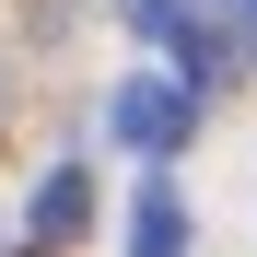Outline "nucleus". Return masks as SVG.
Returning a JSON list of instances; mask_svg holds the SVG:
<instances>
[{"label": "nucleus", "mask_w": 257, "mask_h": 257, "mask_svg": "<svg viewBox=\"0 0 257 257\" xmlns=\"http://www.w3.org/2000/svg\"><path fill=\"white\" fill-rule=\"evenodd\" d=\"M187 128H199V94H187L176 70H141V82L105 94V141H117V152H152V164H164Z\"/></svg>", "instance_id": "obj_1"}, {"label": "nucleus", "mask_w": 257, "mask_h": 257, "mask_svg": "<svg viewBox=\"0 0 257 257\" xmlns=\"http://www.w3.org/2000/svg\"><path fill=\"white\" fill-rule=\"evenodd\" d=\"M82 222H94V176L82 164H47L35 176V245H70Z\"/></svg>", "instance_id": "obj_2"}, {"label": "nucleus", "mask_w": 257, "mask_h": 257, "mask_svg": "<svg viewBox=\"0 0 257 257\" xmlns=\"http://www.w3.org/2000/svg\"><path fill=\"white\" fill-rule=\"evenodd\" d=\"M128 257H187V210H176V187H141V210H128Z\"/></svg>", "instance_id": "obj_3"}, {"label": "nucleus", "mask_w": 257, "mask_h": 257, "mask_svg": "<svg viewBox=\"0 0 257 257\" xmlns=\"http://www.w3.org/2000/svg\"><path fill=\"white\" fill-rule=\"evenodd\" d=\"M117 12H128V24H141V35H176L187 12H222V0H117Z\"/></svg>", "instance_id": "obj_4"}, {"label": "nucleus", "mask_w": 257, "mask_h": 257, "mask_svg": "<svg viewBox=\"0 0 257 257\" xmlns=\"http://www.w3.org/2000/svg\"><path fill=\"white\" fill-rule=\"evenodd\" d=\"M245 12H257V0H245Z\"/></svg>", "instance_id": "obj_5"}, {"label": "nucleus", "mask_w": 257, "mask_h": 257, "mask_svg": "<svg viewBox=\"0 0 257 257\" xmlns=\"http://www.w3.org/2000/svg\"><path fill=\"white\" fill-rule=\"evenodd\" d=\"M35 257H47V245H35Z\"/></svg>", "instance_id": "obj_6"}]
</instances>
